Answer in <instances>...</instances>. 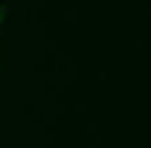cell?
I'll return each instance as SVG.
<instances>
[{
	"label": "cell",
	"instance_id": "cell-1",
	"mask_svg": "<svg viewBox=\"0 0 151 148\" xmlns=\"http://www.w3.org/2000/svg\"><path fill=\"white\" fill-rule=\"evenodd\" d=\"M4 14H7V10H4V7H0V24H4Z\"/></svg>",
	"mask_w": 151,
	"mask_h": 148
}]
</instances>
